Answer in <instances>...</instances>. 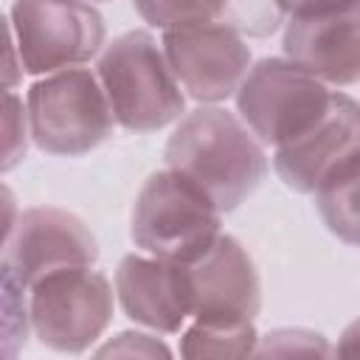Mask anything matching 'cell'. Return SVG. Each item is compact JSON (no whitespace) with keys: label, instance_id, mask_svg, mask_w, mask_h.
I'll list each match as a JSON object with an SVG mask.
<instances>
[{"label":"cell","instance_id":"cell-1","mask_svg":"<svg viewBox=\"0 0 360 360\" xmlns=\"http://www.w3.org/2000/svg\"><path fill=\"white\" fill-rule=\"evenodd\" d=\"M166 166L225 214L259 188L267 174V152L236 112L202 104L177 118L166 141Z\"/></svg>","mask_w":360,"mask_h":360},{"label":"cell","instance_id":"cell-2","mask_svg":"<svg viewBox=\"0 0 360 360\" xmlns=\"http://www.w3.org/2000/svg\"><path fill=\"white\" fill-rule=\"evenodd\" d=\"M96 76L115 124L129 132H158L186 112V93L149 31H127L104 45Z\"/></svg>","mask_w":360,"mask_h":360},{"label":"cell","instance_id":"cell-3","mask_svg":"<svg viewBox=\"0 0 360 360\" xmlns=\"http://www.w3.org/2000/svg\"><path fill=\"white\" fill-rule=\"evenodd\" d=\"M222 233V211L169 166L149 174L135 197L129 236L141 253L191 264Z\"/></svg>","mask_w":360,"mask_h":360},{"label":"cell","instance_id":"cell-4","mask_svg":"<svg viewBox=\"0 0 360 360\" xmlns=\"http://www.w3.org/2000/svg\"><path fill=\"white\" fill-rule=\"evenodd\" d=\"M31 141L59 158H76L101 146L115 118L96 70L79 65L39 76L25 93Z\"/></svg>","mask_w":360,"mask_h":360},{"label":"cell","instance_id":"cell-5","mask_svg":"<svg viewBox=\"0 0 360 360\" xmlns=\"http://www.w3.org/2000/svg\"><path fill=\"white\" fill-rule=\"evenodd\" d=\"M28 326L42 346L65 354L90 349L112 321L115 290L93 264L62 267L25 290Z\"/></svg>","mask_w":360,"mask_h":360},{"label":"cell","instance_id":"cell-6","mask_svg":"<svg viewBox=\"0 0 360 360\" xmlns=\"http://www.w3.org/2000/svg\"><path fill=\"white\" fill-rule=\"evenodd\" d=\"M335 87L301 70L284 56H267L248 68L236 87V110L264 146H281L318 124L335 101Z\"/></svg>","mask_w":360,"mask_h":360},{"label":"cell","instance_id":"cell-7","mask_svg":"<svg viewBox=\"0 0 360 360\" xmlns=\"http://www.w3.org/2000/svg\"><path fill=\"white\" fill-rule=\"evenodd\" d=\"M8 22L31 76L87 65L104 48V17L87 0H14Z\"/></svg>","mask_w":360,"mask_h":360},{"label":"cell","instance_id":"cell-8","mask_svg":"<svg viewBox=\"0 0 360 360\" xmlns=\"http://www.w3.org/2000/svg\"><path fill=\"white\" fill-rule=\"evenodd\" d=\"M284 59L343 90L360 73V0H304L284 14Z\"/></svg>","mask_w":360,"mask_h":360},{"label":"cell","instance_id":"cell-9","mask_svg":"<svg viewBox=\"0 0 360 360\" xmlns=\"http://www.w3.org/2000/svg\"><path fill=\"white\" fill-rule=\"evenodd\" d=\"M160 45L180 90L200 104L231 98L253 62L245 37L225 20L163 31Z\"/></svg>","mask_w":360,"mask_h":360},{"label":"cell","instance_id":"cell-10","mask_svg":"<svg viewBox=\"0 0 360 360\" xmlns=\"http://www.w3.org/2000/svg\"><path fill=\"white\" fill-rule=\"evenodd\" d=\"M98 242L76 214L53 205H37L17 214V222L0 250V267L20 284L31 287L62 267L93 264Z\"/></svg>","mask_w":360,"mask_h":360},{"label":"cell","instance_id":"cell-11","mask_svg":"<svg viewBox=\"0 0 360 360\" xmlns=\"http://www.w3.org/2000/svg\"><path fill=\"white\" fill-rule=\"evenodd\" d=\"M188 267L191 321L202 323H253L262 309L259 270L245 245L219 233Z\"/></svg>","mask_w":360,"mask_h":360},{"label":"cell","instance_id":"cell-12","mask_svg":"<svg viewBox=\"0 0 360 360\" xmlns=\"http://www.w3.org/2000/svg\"><path fill=\"white\" fill-rule=\"evenodd\" d=\"M112 290L127 318L158 335H177L191 321V281L186 264L129 253L118 262Z\"/></svg>","mask_w":360,"mask_h":360},{"label":"cell","instance_id":"cell-13","mask_svg":"<svg viewBox=\"0 0 360 360\" xmlns=\"http://www.w3.org/2000/svg\"><path fill=\"white\" fill-rule=\"evenodd\" d=\"M360 115L357 101L338 90L326 115L298 138L273 149V169L292 191L312 194L318 183L349 155L357 152Z\"/></svg>","mask_w":360,"mask_h":360},{"label":"cell","instance_id":"cell-14","mask_svg":"<svg viewBox=\"0 0 360 360\" xmlns=\"http://www.w3.org/2000/svg\"><path fill=\"white\" fill-rule=\"evenodd\" d=\"M357 180H360V152L343 158L312 191L315 208L323 219V225L349 248L357 245Z\"/></svg>","mask_w":360,"mask_h":360},{"label":"cell","instance_id":"cell-15","mask_svg":"<svg viewBox=\"0 0 360 360\" xmlns=\"http://www.w3.org/2000/svg\"><path fill=\"white\" fill-rule=\"evenodd\" d=\"M177 352L188 360L202 357H248L256 352L259 332L253 323H202L191 321L180 329Z\"/></svg>","mask_w":360,"mask_h":360},{"label":"cell","instance_id":"cell-16","mask_svg":"<svg viewBox=\"0 0 360 360\" xmlns=\"http://www.w3.org/2000/svg\"><path fill=\"white\" fill-rule=\"evenodd\" d=\"M143 22L160 31L202 25L228 17L231 0H132Z\"/></svg>","mask_w":360,"mask_h":360},{"label":"cell","instance_id":"cell-17","mask_svg":"<svg viewBox=\"0 0 360 360\" xmlns=\"http://www.w3.org/2000/svg\"><path fill=\"white\" fill-rule=\"evenodd\" d=\"M31 335L28 326V298L25 287H20L0 267V360L17 357Z\"/></svg>","mask_w":360,"mask_h":360},{"label":"cell","instance_id":"cell-18","mask_svg":"<svg viewBox=\"0 0 360 360\" xmlns=\"http://www.w3.org/2000/svg\"><path fill=\"white\" fill-rule=\"evenodd\" d=\"M25 101L14 90H0V174L17 169L28 152Z\"/></svg>","mask_w":360,"mask_h":360},{"label":"cell","instance_id":"cell-19","mask_svg":"<svg viewBox=\"0 0 360 360\" xmlns=\"http://www.w3.org/2000/svg\"><path fill=\"white\" fill-rule=\"evenodd\" d=\"M253 354H329L321 335L307 329H276L256 340Z\"/></svg>","mask_w":360,"mask_h":360},{"label":"cell","instance_id":"cell-20","mask_svg":"<svg viewBox=\"0 0 360 360\" xmlns=\"http://www.w3.org/2000/svg\"><path fill=\"white\" fill-rule=\"evenodd\" d=\"M22 76H25V70H22V62L17 53L11 22L0 14V90H17Z\"/></svg>","mask_w":360,"mask_h":360},{"label":"cell","instance_id":"cell-21","mask_svg":"<svg viewBox=\"0 0 360 360\" xmlns=\"http://www.w3.org/2000/svg\"><path fill=\"white\" fill-rule=\"evenodd\" d=\"M98 354H141V357H158V354H169V349L158 340V332H121L115 335V340H110L107 346L98 349Z\"/></svg>","mask_w":360,"mask_h":360},{"label":"cell","instance_id":"cell-22","mask_svg":"<svg viewBox=\"0 0 360 360\" xmlns=\"http://www.w3.org/2000/svg\"><path fill=\"white\" fill-rule=\"evenodd\" d=\"M17 214H20L17 197H14V191L0 180V250H3L8 233H11L14 222H17Z\"/></svg>","mask_w":360,"mask_h":360},{"label":"cell","instance_id":"cell-23","mask_svg":"<svg viewBox=\"0 0 360 360\" xmlns=\"http://www.w3.org/2000/svg\"><path fill=\"white\" fill-rule=\"evenodd\" d=\"M87 3H98V0H87Z\"/></svg>","mask_w":360,"mask_h":360}]
</instances>
